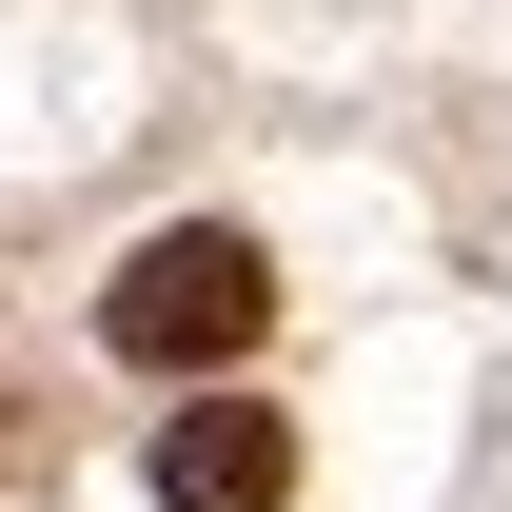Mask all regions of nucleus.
I'll return each mask as SVG.
<instances>
[{
  "label": "nucleus",
  "instance_id": "f257e3e1",
  "mask_svg": "<svg viewBox=\"0 0 512 512\" xmlns=\"http://www.w3.org/2000/svg\"><path fill=\"white\" fill-rule=\"evenodd\" d=\"M256 316H276V256H256L237 217H178V237L99 296V335H119L138 375H217V355H256Z\"/></svg>",
  "mask_w": 512,
  "mask_h": 512
},
{
  "label": "nucleus",
  "instance_id": "f03ea898",
  "mask_svg": "<svg viewBox=\"0 0 512 512\" xmlns=\"http://www.w3.org/2000/svg\"><path fill=\"white\" fill-rule=\"evenodd\" d=\"M276 493H296L276 394H178L158 414V512H276Z\"/></svg>",
  "mask_w": 512,
  "mask_h": 512
}]
</instances>
